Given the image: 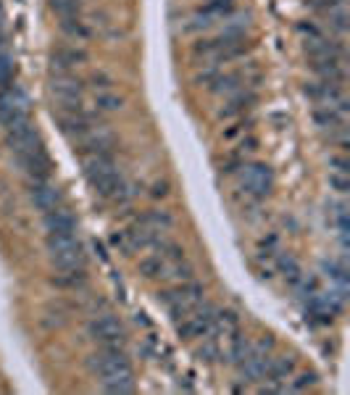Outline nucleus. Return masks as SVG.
<instances>
[{"label": "nucleus", "mask_w": 350, "mask_h": 395, "mask_svg": "<svg viewBox=\"0 0 350 395\" xmlns=\"http://www.w3.org/2000/svg\"><path fill=\"white\" fill-rule=\"evenodd\" d=\"M90 335L103 348H124V340H127L124 324L113 314H100V317L92 319L90 321Z\"/></svg>", "instance_id": "obj_8"}, {"label": "nucleus", "mask_w": 350, "mask_h": 395, "mask_svg": "<svg viewBox=\"0 0 350 395\" xmlns=\"http://www.w3.org/2000/svg\"><path fill=\"white\" fill-rule=\"evenodd\" d=\"M240 187L245 190V195L261 200L272 193L274 174L266 164H242L240 166Z\"/></svg>", "instance_id": "obj_7"}, {"label": "nucleus", "mask_w": 350, "mask_h": 395, "mask_svg": "<svg viewBox=\"0 0 350 395\" xmlns=\"http://www.w3.org/2000/svg\"><path fill=\"white\" fill-rule=\"evenodd\" d=\"M314 384H316V374H314V372H300V369H298V372L285 382V390H290V393H303V390L314 387Z\"/></svg>", "instance_id": "obj_16"}, {"label": "nucleus", "mask_w": 350, "mask_h": 395, "mask_svg": "<svg viewBox=\"0 0 350 395\" xmlns=\"http://www.w3.org/2000/svg\"><path fill=\"white\" fill-rule=\"evenodd\" d=\"M255 100V95H253V90H240V92H234V95H230L227 98V103H224V109L219 111L221 119H234V116H242L245 111L251 109V103Z\"/></svg>", "instance_id": "obj_15"}, {"label": "nucleus", "mask_w": 350, "mask_h": 395, "mask_svg": "<svg viewBox=\"0 0 350 395\" xmlns=\"http://www.w3.org/2000/svg\"><path fill=\"white\" fill-rule=\"evenodd\" d=\"M29 195H32V203L43 211V214L53 211L55 206H61V193H58L48 179H34L32 193H29Z\"/></svg>", "instance_id": "obj_12"}, {"label": "nucleus", "mask_w": 350, "mask_h": 395, "mask_svg": "<svg viewBox=\"0 0 350 395\" xmlns=\"http://www.w3.org/2000/svg\"><path fill=\"white\" fill-rule=\"evenodd\" d=\"M124 95L119 90H113V85L108 88H92V106H95V113H119L124 109Z\"/></svg>", "instance_id": "obj_10"}, {"label": "nucleus", "mask_w": 350, "mask_h": 395, "mask_svg": "<svg viewBox=\"0 0 350 395\" xmlns=\"http://www.w3.org/2000/svg\"><path fill=\"white\" fill-rule=\"evenodd\" d=\"M203 296H206V293H203V285H197L195 279H187V282H176L174 287L164 290V293L158 296V300L164 303V308L172 317L182 319L203 303Z\"/></svg>", "instance_id": "obj_4"}, {"label": "nucleus", "mask_w": 350, "mask_h": 395, "mask_svg": "<svg viewBox=\"0 0 350 395\" xmlns=\"http://www.w3.org/2000/svg\"><path fill=\"white\" fill-rule=\"evenodd\" d=\"M50 61H53V69H58V71H71V69H77L79 64L88 61V50L85 48H58L50 55Z\"/></svg>", "instance_id": "obj_14"}, {"label": "nucleus", "mask_w": 350, "mask_h": 395, "mask_svg": "<svg viewBox=\"0 0 350 395\" xmlns=\"http://www.w3.org/2000/svg\"><path fill=\"white\" fill-rule=\"evenodd\" d=\"M50 95L58 103L61 111H82V100H85V85L71 71H58L50 79Z\"/></svg>", "instance_id": "obj_6"}, {"label": "nucleus", "mask_w": 350, "mask_h": 395, "mask_svg": "<svg viewBox=\"0 0 350 395\" xmlns=\"http://www.w3.org/2000/svg\"><path fill=\"white\" fill-rule=\"evenodd\" d=\"M82 166H85V176H88L90 187L95 190V195L111 200V203H124L130 198L127 179L121 176L119 166L111 153H85Z\"/></svg>", "instance_id": "obj_1"}, {"label": "nucleus", "mask_w": 350, "mask_h": 395, "mask_svg": "<svg viewBox=\"0 0 350 395\" xmlns=\"http://www.w3.org/2000/svg\"><path fill=\"white\" fill-rule=\"evenodd\" d=\"M311 3H314V8H318V11H324V13L345 6V0H311Z\"/></svg>", "instance_id": "obj_17"}, {"label": "nucleus", "mask_w": 350, "mask_h": 395, "mask_svg": "<svg viewBox=\"0 0 350 395\" xmlns=\"http://www.w3.org/2000/svg\"><path fill=\"white\" fill-rule=\"evenodd\" d=\"M329 185L345 195L350 190V161L345 155H332L329 158Z\"/></svg>", "instance_id": "obj_13"}, {"label": "nucleus", "mask_w": 350, "mask_h": 395, "mask_svg": "<svg viewBox=\"0 0 350 395\" xmlns=\"http://www.w3.org/2000/svg\"><path fill=\"white\" fill-rule=\"evenodd\" d=\"M48 253L58 272H85V248L74 235H48Z\"/></svg>", "instance_id": "obj_3"}, {"label": "nucleus", "mask_w": 350, "mask_h": 395, "mask_svg": "<svg viewBox=\"0 0 350 395\" xmlns=\"http://www.w3.org/2000/svg\"><path fill=\"white\" fill-rule=\"evenodd\" d=\"M90 369L100 380V387L106 393L127 395L134 393V374L124 348H103L90 356Z\"/></svg>", "instance_id": "obj_2"}, {"label": "nucleus", "mask_w": 350, "mask_h": 395, "mask_svg": "<svg viewBox=\"0 0 350 395\" xmlns=\"http://www.w3.org/2000/svg\"><path fill=\"white\" fill-rule=\"evenodd\" d=\"M27 119H29V100L19 88L8 85L0 92V121H3V127H13V124Z\"/></svg>", "instance_id": "obj_9"}, {"label": "nucleus", "mask_w": 350, "mask_h": 395, "mask_svg": "<svg viewBox=\"0 0 350 395\" xmlns=\"http://www.w3.org/2000/svg\"><path fill=\"white\" fill-rule=\"evenodd\" d=\"M45 227H48V235H74L77 232V219L71 216L69 209L55 206L53 211L45 214Z\"/></svg>", "instance_id": "obj_11"}, {"label": "nucleus", "mask_w": 350, "mask_h": 395, "mask_svg": "<svg viewBox=\"0 0 350 395\" xmlns=\"http://www.w3.org/2000/svg\"><path fill=\"white\" fill-rule=\"evenodd\" d=\"M214 324H216V308L203 300L195 311L176 319V332L182 340H203L214 332Z\"/></svg>", "instance_id": "obj_5"}]
</instances>
